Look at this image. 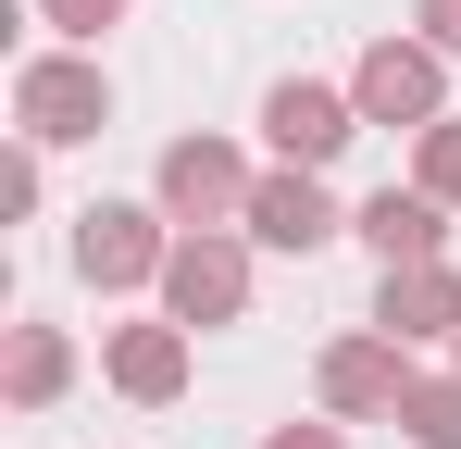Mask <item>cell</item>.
Instances as JSON below:
<instances>
[{"label":"cell","mask_w":461,"mask_h":449,"mask_svg":"<svg viewBox=\"0 0 461 449\" xmlns=\"http://www.w3.org/2000/svg\"><path fill=\"white\" fill-rule=\"evenodd\" d=\"M262 138H275V162L324 175L337 150L362 138V100H349V87H324V75H275V87H262Z\"/></svg>","instance_id":"6da1fadb"},{"label":"cell","mask_w":461,"mask_h":449,"mask_svg":"<svg viewBox=\"0 0 461 449\" xmlns=\"http://www.w3.org/2000/svg\"><path fill=\"white\" fill-rule=\"evenodd\" d=\"M449 50H411V38H375V50H362V75H349V100H362V125H411V138H424V125H449Z\"/></svg>","instance_id":"7a4b0ae2"},{"label":"cell","mask_w":461,"mask_h":449,"mask_svg":"<svg viewBox=\"0 0 461 449\" xmlns=\"http://www.w3.org/2000/svg\"><path fill=\"white\" fill-rule=\"evenodd\" d=\"M13 113H25V138H38V150L100 138V125H113V75L76 63V50H50V63H25V75H13Z\"/></svg>","instance_id":"3957f363"},{"label":"cell","mask_w":461,"mask_h":449,"mask_svg":"<svg viewBox=\"0 0 461 449\" xmlns=\"http://www.w3.org/2000/svg\"><path fill=\"white\" fill-rule=\"evenodd\" d=\"M162 312H175V325H237V312H249V250L212 237V224L175 237V262H162Z\"/></svg>","instance_id":"277c9868"},{"label":"cell","mask_w":461,"mask_h":449,"mask_svg":"<svg viewBox=\"0 0 461 449\" xmlns=\"http://www.w3.org/2000/svg\"><path fill=\"white\" fill-rule=\"evenodd\" d=\"M162 262H175V250H162V213H138V200H87L76 213V275L87 288H138Z\"/></svg>","instance_id":"5b68a950"},{"label":"cell","mask_w":461,"mask_h":449,"mask_svg":"<svg viewBox=\"0 0 461 449\" xmlns=\"http://www.w3.org/2000/svg\"><path fill=\"white\" fill-rule=\"evenodd\" d=\"M249 162H237L225 138H175L162 150V213H187V224H225V213H249Z\"/></svg>","instance_id":"8992f818"},{"label":"cell","mask_w":461,"mask_h":449,"mask_svg":"<svg viewBox=\"0 0 461 449\" xmlns=\"http://www.w3.org/2000/svg\"><path fill=\"white\" fill-rule=\"evenodd\" d=\"M237 224H249L262 250H324V237H349V213L324 200V175H300V162H287V175H262Z\"/></svg>","instance_id":"52a82bcc"},{"label":"cell","mask_w":461,"mask_h":449,"mask_svg":"<svg viewBox=\"0 0 461 449\" xmlns=\"http://www.w3.org/2000/svg\"><path fill=\"white\" fill-rule=\"evenodd\" d=\"M386 337H461V262H386V299H375Z\"/></svg>","instance_id":"ba28073f"},{"label":"cell","mask_w":461,"mask_h":449,"mask_svg":"<svg viewBox=\"0 0 461 449\" xmlns=\"http://www.w3.org/2000/svg\"><path fill=\"white\" fill-rule=\"evenodd\" d=\"M349 237H362L375 262H437V237H449V200H424V188H375V200L349 213Z\"/></svg>","instance_id":"9c48e42d"},{"label":"cell","mask_w":461,"mask_h":449,"mask_svg":"<svg viewBox=\"0 0 461 449\" xmlns=\"http://www.w3.org/2000/svg\"><path fill=\"white\" fill-rule=\"evenodd\" d=\"M411 374H399V337H337L324 350V412H399Z\"/></svg>","instance_id":"30bf717a"},{"label":"cell","mask_w":461,"mask_h":449,"mask_svg":"<svg viewBox=\"0 0 461 449\" xmlns=\"http://www.w3.org/2000/svg\"><path fill=\"white\" fill-rule=\"evenodd\" d=\"M113 387L125 399H175L187 387V325H125L113 337Z\"/></svg>","instance_id":"8fae6325"},{"label":"cell","mask_w":461,"mask_h":449,"mask_svg":"<svg viewBox=\"0 0 461 449\" xmlns=\"http://www.w3.org/2000/svg\"><path fill=\"white\" fill-rule=\"evenodd\" d=\"M63 374H76V350H63L50 325H13V399H25V412H50Z\"/></svg>","instance_id":"7c38bea8"},{"label":"cell","mask_w":461,"mask_h":449,"mask_svg":"<svg viewBox=\"0 0 461 449\" xmlns=\"http://www.w3.org/2000/svg\"><path fill=\"white\" fill-rule=\"evenodd\" d=\"M399 437H411V449H461V387H449V374L399 399Z\"/></svg>","instance_id":"4fadbf2b"},{"label":"cell","mask_w":461,"mask_h":449,"mask_svg":"<svg viewBox=\"0 0 461 449\" xmlns=\"http://www.w3.org/2000/svg\"><path fill=\"white\" fill-rule=\"evenodd\" d=\"M38 13H50V25H63V38H76V50H100V38H113V25H125V0H38Z\"/></svg>","instance_id":"5bb4252c"},{"label":"cell","mask_w":461,"mask_h":449,"mask_svg":"<svg viewBox=\"0 0 461 449\" xmlns=\"http://www.w3.org/2000/svg\"><path fill=\"white\" fill-rule=\"evenodd\" d=\"M424 200H461V125H424V175H411Z\"/></svg>","instance_id":"9a60e30c"},{"label":"cell","mask_w":461,"mask_h":449,"mask_svg":"<svg viewBox=\"0 0 461 449\" xmlns=\"http://www.w3.org/2000/svg\"><path fill=\"white\" fill-rule=\"evenodd\" d=\"M0 213H38V138H25L13 162H0Z\"/></svg>","instance_id":"2e32d148"},{"label":"cell","mask_w":461,"mask_h":449,"mask_svg":"<svg viewBox=\"0 0 461 449\" xmlns=\"http://www.w3.org/2000/svg\"><path fill=\"white\" fill-rule=\"evenodd\" d=\"M424 50H461V0H424Z\"/></svg>","instance_id":"e0dca14e"},{"label":"cell","mask_w":461,"mask_h":449,"mask_svg":"<svg viewBox=\"0 0 461 449\" xmlns=\"http://www.w3.org/2000/svg\"><path fill=\"white\" fill-rule=\"evenodd\" d=\"M262 449H349V437H337V425H275Z\"/></svg>","instance_id":"ac0fdd59"}]
</instances>
